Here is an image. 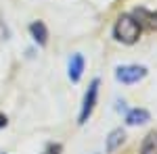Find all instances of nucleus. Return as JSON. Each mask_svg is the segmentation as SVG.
I'll list each match as a JSON object with an SVG mask.
<instances>
[{
  "mask_svg": "<svg viewBox=\"0 0 157 154\" xmlns=\"http://www.w3.org/2000/svg\"><path fill=\"white\" fill-rule=\"evenodd\" d=\"M140 36H143V25L138 23V19L134 15L126 13V15L117 17V21L113 25V38L120 44L132 46V44H136L140 40Z\"/></svg>",
  "mask_w": 157,
  "mask_h": 154,
  "instance_id": "obj_1",
  "label": "nucleus"
},
{
  "mask_svg": "<svg viewBox=\"0 0 157 154\" xmlns=\"http://www.w3.org/2000/svg\"><path fill=\"white\" fill-rule=\"evenodd\" d=\"M98 88H101V81L98 79H92L88 90L84 94V100H82V106H80V115H78V123L84 125L88 123V119L92 117L94 108H97V100H98Z\"/></svg>",
  "mask_w": 157,
  "mask_h": 154,
  "instance_id": "obj_2",
  "label": "nucleus"
},
{
  "mask_svg": "<svg viewBox=\"0 0 157 154\" xmlns=\"http://www.w3.org/2000/svg\"><path fill=\"white\" fill-rule=\"evenodd\" d=\"M147 73H149V69L145 65H121L115 69V79L124 85H134V83L143 81Z\"/></svg>",
  "mask_w": 157,
  "mask_h": 154,
  "instance_id": "obj_3",
  "label": "nucleus"
},
{
  "mask_svg": "<svg viewBox=\"0 0 157 154\" xmlns=\"http://www.w3.org/2000/svg\"><path fill=\"white\" fill-rule=\"evenodd\" d=\"M84 56L80 54V52H75L71 59H69V67H67V75H69V81L71 83H78L82 79V75H84Z\"/></svg>",
  "mask_w": 157,
  "mask_h": 154,
  "instance_id": "obj_4",
  "label": "nucleus"
},
{
  "mask_svg": "<svg viewBox=\"0 0 157 154\" xmlns=\"http://www.w3.org/2000/svg\"><path fill=\"white\" fill-rule=\"evenodd\" d=\"M151 121V113L147 108H130L126 113V125L136 127V125H145Z\"/></svg>",
  "mask_w": 157,
  "mask_h": 154,
  "instance_id": "obj_5",
  "label": "nucleus"
},
{
  "mask_svg": "<svg viewBox=\"0 0 157 154\" xmlns=\"http://www.w3.org/2000/svg\"><path fill=\"white\" fill-rule=\"evenodd\" d=\"M29 36L34 38L38 46H46L48 44V29H46L44 21H34L29 25Z\"/></svg>",
  "mask_w": 157,
  "mask_h": 154,
  "instance_id": "obj_6",
  "label": "nucleus"
},
{
  "mask_svg": "<svg viewBox=\"0 0 157 154\" xmlns=\"http://www.w3.org/2000/svg\"><path fill=\"white\" fill-rule=\"evenodd\" d=\"M132 15L138 19V23L143 25V27H147L149 31H157V11L149 13V11H145V9H138V11H134Z\"/></svg>",
  "mask_w": 157,
  "mask_h": 154,
  "instance_id": "obj_7",
  "label": "nucleus"
},
{
  "mask_svg": "<svg viewBox=\"0 0 157 154\" xmlns=\"http://www.w3.org/2000/svg\"><path fill=\"white\" fill-rule=\"evenodd\" d=\"M124 142H126V133H124V129H113L107 135V142H105V152H107V154H113Z\"/></svg>",
  "mask_w": 157,
  "mask_h": 154,
  "instance_id": "obj_8",
  "label": "nucleus"
},
{
  "mask_svg": "<svg viewBox=\"0 0 157 154\" xmlns=\"http://www.w3.org/2000/svg\"><path fill=\"white\" fill-rule=\"evenodd\" d=\"M140 154H157V129L145 135L140 144Z\"/></svg>",
  "mask_w": 157,
  "mask_h": 154,
  "instance_id": "obj_9",
  "label": "nucleus"
},
{
  "mask_svg": "<svg viewBox=\"0 0 157 154\" xmlns=\"http://www.w3.org/2000/svg\"><path fill=\"white\" fill-rule=\"evenodd\" d=\"M61 150H63L61 144H48L46 150H44V154H61Z\"/></svg>",
  "mask_w": 157,
  "mask_h": 154,
  "instance_id": "obj_10",
  "label": "nucleus"
},
{
  "mask_svg": "<svg viewBox=\"0 0 157 154\" xmlns=\"http://www.w3.org/2000/svg\"><path fill=\"white\" fill-rule=\"evenodd\" d=\"M6 123H9V119L4 117V115H0V129H4V127H6Z\"/></svg>",
  "mask_w": 157,
  "mask_h": 154,
  "instance_id": "obj_11",
  "label": "nucleus"
}]
</instances>
